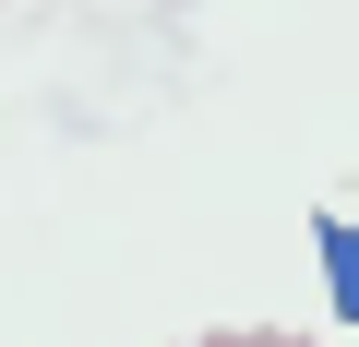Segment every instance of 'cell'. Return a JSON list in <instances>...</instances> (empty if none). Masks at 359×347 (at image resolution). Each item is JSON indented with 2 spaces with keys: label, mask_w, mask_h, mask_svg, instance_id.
I'll return each instance as SVG.
<instances>
[{
  "label": "cell",
  "mask_w": 359,
  "mask_h": 347,
  "mask_svg": "<svg viewBox=\"0 0 359 347\" xmlns=\"http://www.w3.org/2000/svg\"><path fill=\"white\" fill-rule=\"evenodd\" d=\"M192 347H311V335H192Z\"/></svg>",
  "instance_id": "obj_1"
}]
</instances>
